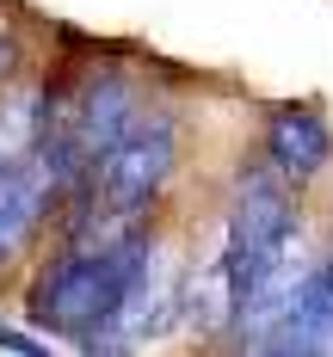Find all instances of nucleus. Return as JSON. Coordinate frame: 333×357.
Instances as JSON below:
<instances>
[{
    "label": "nucleus",
    "instance_id": "f257e3e1",
    "mask_svg": "<svg viewBox=\"0 0 333 357\" xmlns=\"http://www.w3.org/2000/svg\"><path fill=\"white\" fill-rule=\"evenodd\" d=\"M148 241L117 234V241H80L74 252H62L56 265H43V278L31 289V308L50 333L68 339H93L99 326L117 314L124 289L136 284V271L148 265Z\"/></svg>",
    "mask_w": 333,
    "mask_h": 357
},
{
    "label": "nucleus",
    "instance_id": "f03ea898",
    "mask_svg": "<svg viewBox=\"0 0 333 357\" xmlns=\"http://www.w3.org/2000/svg\"><path fill=\"white\" fill-rule=\"evenodd\" d=\"M173 160H179V123L167 111H136L130 130L93 160L87 173V204L105 228H130L136 215L161 197V185L173 178Z\"/></svg>",
    "mask_w": 333,
    "mask_h": 357
},
{
    "label": "nucleus",
    "instance_id": "7ed1b4c3",
    "mask_svg": "<svg viewBox=\"0 0 333 357\" xmlns=\"http://www.w3.org/2000/svg\"><path fill=\"white\" fill-rule=\"evenodd\" d=\"M296 228V197H290V178L278 173H247L241 191H235V210H228V228H222V265L235 278V296L247 302L259 284V271L278 259V247L290 241Z\"/></svg>",
    "mask_w": 333,
    "mask_h": 357
},
{
    "label": "nucleus",
    "instance_id": "20e7f679",
    "mask_svg": "<svg viewBox=\"0 0 333 357\" xmlns=\"http://www.w3.org/2000/svg\"><path fill=\"white\" fill-rule=\"evenodd\" d=\"M167 271H161V252H148V265L136 271V284L124 289V302H117V314H111L87 345H105V351H130V345H142V339H154L161 333V321H167Z\"/></svg>",
    "mask_w": 333,
    "mask_h": 357
},
{
    "label": "nucleus",
    "instance_id": "39448f33",
    "mask_svg": "<svg viewBox=\"0 0 333 357\" xmlns=\"http://www.w3.org/2000/svg\"><path fill=\"white\" fill-rule=\"evenodd\" d=\"M265 148H272V167L290 178V185H309L333 160V130L315 111H278L272 130H265Z\"/></svg>",
    "mask_w": 333,
    "mask_h": 357
},
{
    "label": "nucleus",
    "instance_id": "423d86ee",
    "mask_svg": "<svg viewBox=\"0 0 333 357\" xmlns=\"http://www.w3.org/2000/svg\"><path fill=\"white\" fill-rule=\"evenodd\" d=\"M265 351H333V252L315 265V278L302 289L296 314L284 321V333Z\"/></svg>",
    "mask_w": 333,
    "mask_h": 357
},
{
    "label": "nucleus",
    "instance_id": "0eeeda50",
    "mask_svg": "<svg viewBox=\"0 0 333 357\" xmlns=\"http://www.w3.org/2000/svg\"><path fill=\"white\" fill-rule=\"evenodd\" d=\"M50 136V105L37 86H13L0 93V173H19Z\"/></svg>",
    "mask_w": 333,
    "mask_h": 357
},
{
    "label": "nucleus",
    "instance_id": "6e6552de",
    "mask_svg": "<svg viewBox=\"0 0 333 357\" xmlns=\"http://www.w3.org/2000/svg\"><path fill=\"white\" fill-rule=\"evenodd\" d=\"M0 351H43V345L25 339V333H13V326H0Z\"/></svg>",
    "mask_w": 333,
    "mask_h": 357
}]
</instances>
